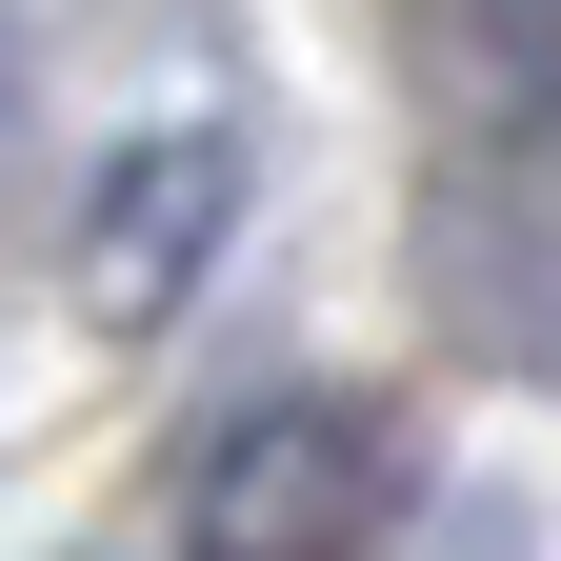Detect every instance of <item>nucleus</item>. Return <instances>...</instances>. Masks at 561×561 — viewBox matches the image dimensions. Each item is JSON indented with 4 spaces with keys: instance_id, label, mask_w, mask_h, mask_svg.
Returning a JSON list of instances; mask_svg holds the SVG:
<instances>
[{
    "instance_id": "f257e3e1",
    "label": "nucleus",
    "mask_w": 561,
    "mask_h": 561,
    "mask_svg": "<svg viewBox=\"0 0 561 561\" xmlns=\"http://www.w3.org/2000/svg\"><path fill=\"white\" fill-rule=\"evenodd\" d=\"M381 522H401L381 401H241L221 461L181 481V541L201 561H321V541H381Z\"/></svg>"
},
{
    "instance_id": "f03ea898",
    "label": "nucleus",
    "mask_w": 561,
    "mask_h": 561,
    "mask_svg": "<svg viewBox=\"0 0 561 561\" xmlns=\"http://www.w3.org/2000/svg\"><path fill=\"white\" fill-rule=\"evenodd\" d=\"M221 201H241L221 140H140V161L81 201V301H101V321H161L181 280H201V241H221Z\"/></svg>"
},
{
    "instance_id": "7ed1b4c3",
    "label": "nucleus",
    "mask_w": 561,
    "mask_h": 561,
    "mask_svg": "<svg viewBox=\"0 0 561 561\" xmlns=\"http://www.w3.org/2000/svg\"><path fill=\"white\" fill-rule=\"evenodd\" d=\"M541 60H561V0H541Z\"/></svg>"
}]
</instances>
